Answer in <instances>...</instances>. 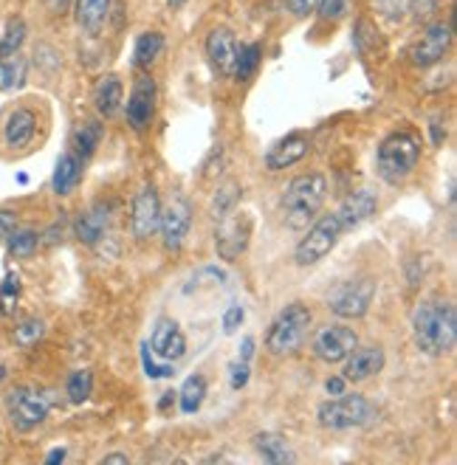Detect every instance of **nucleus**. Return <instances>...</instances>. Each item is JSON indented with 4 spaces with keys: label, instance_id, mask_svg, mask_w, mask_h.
Masks as SVG:
<instances>
[{
    "label": "nucleus",
    "instance_id": "f257e3e1",
    "mask_svg": "<svg viewBox=\"0 0 457 465\" xmlns=\"http://www.w3.org/2000/svg\"><path fill=\"white\" fill-rule=\"evenodd\" d=\"M412 336L421 352L449 355L457 341V311L443 299H423L412 313Z\"/></svg>",
    "mask_w": 457,
    "mask_h": 465
},
{
    "label": "nucleus",
    "instance_id": "f03ea898",
    "mask_svg": "<svg viewBox=\"0 0 457 465\" xmlns=\"http://www.w3.org/2000/svg\"><path fill=\"white\" fill-rule=\"evenodd\" d=\"M328 198V178L322 173H308L293 178L283 195V221L288 229H308Z\"/></svg>",
    "mask_w": 457,
    "mask_h": 465
},
{
    "label": "nucleus",
    "instance_id": "7ed1b4c3",
    "mask_svg": "<svg viewBox=\"0 0 457 465\" xmlns=\"http://www.w3.org/2000/svg\"><path fill=\"white\" fill-rule=\"evenodd\" d=\"M421 161V139L415 133H392L382 142L379 153H375V170L379 178L387 183H401L407 181Z\"/></svg>",
    "mask_w": 457,
    "mask_h": 465
},
{
    "label": "nucleus",
    "instance_id": "20e7f679",
    "mask_svg": "<svg viewBox=\"0 0 457 465\" xmlns=\"http://www.w3.org/2000/svg\"><path fill=\"white\" fill-rule=\"evenodd\" d=\"M308 327H311V311L303 302H291L274 322L268 327V336H265V347L268 352L274 355H291L297 352L308 336Z\"/></svg>",
    "mask_w": 457,
    "mask_h": 465
},
{
    "label": "nucleus",
    "instance_id": "39448f33",
    "mask_svg": "<svg viewBox=\"0 0 457 465\" xmlns=\"http://www.w3.org/2000/svg\"><path fill=\"white\" fill-rule=\"evenodd\" d=\"M319 423L325 429H333V431H344V429H359V426H367L373 418H375V409L373 403L364 398V395H333V401H325L319 406L316 412Z\"/></svg>",
    "mask_w": 457,
    "mask_h": 465
},
{
    "label": "nucleus",
    "instance_id": "423d86ee",
    "mask_svg": "<svg viewBox=\"0 0 457 465\" xmlns=\"http://www.w3.org/2000/svg\"><path fill=\"white\" fill-rule=\"evenodd\" d=\"M339 237H342V223H339L336 212H331L325 217H316L308 234L297 242V249H293V260H297V265H303V268L316 265L319 260H325L336 249Z\"/></svg>",
    "mask_w": 457,
    "mask_h": 465
},
{
    "label": "nucleus",
    "instance_id": "0eeeda50",
    "mask_svg": "<svg viewBox=\"0 0 457 465\" xmlns=\"http://www.w3.org/2000/svg\"><path fill=\"white\" fill-rule=\"evenodd\" d=\"M48 409H51V401L35 390V387H15L9 395H6V412H9V420L15 429L20 431H32L37 429L45 418H48Z\"/></svg>",
    "mask_w": 457,
    "mask_h": 465
},
{
    "label": "nucleus",
    "instance_id": "6e6552de",
    "mask_svg": "<svg viewBox=\"0 0 457 465\" xmlns=\"http://www.w3.org/2000/svg\"><path fill=\"white\" fill-rule=\"evenodd\" d=\"M252 240V221L243 212H229L218 221V232H214V249L224 262H234L237 257H243Z\"/></svg>",
    "mask_w": 457,
    "mask_h": 465
},
{
    "label": "nucleus",
    "instance_id": "1a4fd4ad",
    "mask_svg": "<svg viewBox=\"0 0 457 465\" xmlns=\"http://www.w3.org/2000/svg\"><path fill=\"white\" fill-rule=\"evenodd\" d=\"M373 299H375V280L356 277L333 291V296L328 299V308L339 319H362L370 311Z\"/></svg>",
    "mask_w": 457,
    "mask_h": 465
},
{
    "label": "nucleus",
    "instance_id": "9d476101",
    "mask_svg": "<svg viewBox=\"0 0 457 465\" xmlns=\"http://www.w3.org/2000/svg\"><path fill=\"white\" fill-rule=\"evenodd\" d=\"M190 226H193V206L184 195H175L167 206H161V237H164V249L178 254L181 245L190 234Z\"/></svg>",
    "mask_w": 457,
    "mask_h": 465
},
{
    "label": "nucleus",
    "instance_id": "9b49d317",
    "mask_svg": "<svg viewBox=\"0 0 457 465\" xmlns=\"http://www.w3.org/2000/svg\"><path fill=\"white\" fill-rule=\"evenodd\" d=\"M356 344H359V336L353 327H347V324H325L313 336V352H316V359H322L325 364H342L347 355L353 352Z\"/></svg>",
    "mask_w": 457,
    "mask_h": 465
},
{
    "label": "nucleus",
    "instance_id": "f8f14e48",
    "mask_svg": "<svg viewBox=\"0 0 457 465\" xmlns=\"http://www.w3.org/2000/svg\"><path fill=\"white\" fill-rule=\"evenodd\" d=\"M161 223V198L155 183H144L139 195L133 198V212H130V229L136 240H150L158 232Z\"/></svg>",
    "mask_w": 457,
    "mask_h": 465
},
{
    "label": "nucleus",
    "instance_id": "ddd939ff",
    "mask_svg": "<svg viewBox=\"0 0 457 465\" xmlns=\"http://www.w3.org/2000/svg\"><path fill=\"white\" fill-rule=\"evenodd\" d=\"M155 99H158V91H155V82L142 74L136 82H133V91L127 96V122L133 130H147L153 116H155Z\"/></svg>",
    "mask_w": 457,
    "mask_h": 465
},
{
    "label": "nucleus",
    "instance_id": "4468645a",
    "mask_svg": "<svg viewBox=\"0 0 457 465\" xmlns=\"http://www.w3.org/2000/svg\"><path fill=\"white\" fill-rule=\"evenodd\" d=\"M147 350L155 355V359L161 361H181L184 355H186V339L181 333V327L175 319H167V316H161L153 327V336H150V344Z\"/></svg>",
    "mask_w": 457,
    "mask_h": 465
},
{
    "label": "nucleus",
    "instance_id": "2eb2a0df",
    "mask_svg": "<svg viewBox=\"0 0 457 465\" xmlns=\"http://www.w3.org/2000/svg\"><path fill=\"white\" fill-rule=\"evenodd\" d=\"M452 48V25L449 23H432L429 29L423 32L421 43L412 51V63L418 68H429V65H438L446 51Z\"/></svg>",
    "mask_w": 457,
    "mask_h": 465
},
{
    "label": "nucleus",
    "instance_id": "dca6fc26",
    "mask_svg": "<svg viewBox=\"0 0 457 465\" xmlns=\"http://www.w3.org/2000/svg\"><path fill=\"white\" fill-rule=\"evenodd\" d=\"M384 350L375 347V344H367V347H353V352L344 359V372L342 378L351 381V384H362V381L379 375L384 370Z\"/></svg>",
    "mask_w": 457,
    "mask_h": 465
},
{
    "label": "nucleus",
    "instance_id": "f3484780",
    "mask_svg": "<svg viewBox=\"0 0 457 465\" xmlns=\"http://www.w3.org/2000/svg\"><path fill=\"white\" fill-rule=\"evenodd\" d=\"M206 57L212 63V68L229 76L234 74V63H237V40L229 29H212L206 37Z\"/></svg>",
    "mask_w": 457,
    "mask_h": 465
},
{
    "label": "nucleus",
    "instance_id": "a211bd4d",
    "mask_svg": "<svg viewBox=\"0 0 457 465\" xmlns=\"http://www.w3.org/2000/svg\"><path fill=\"white\" fill-rule=\"evenodd\" d=\"M375 209H379V198H375L370 189H359V193L347 195L342 201V206L336 209L342 232H351V229L362 226L364 221H370V217L375 214Z\"/></svg>",
    "mask_w": 457,
    "mask_h": 465
},
{
    "label": "nucleus",
    "instance_id": "6ab92c4d",
    "mask_svg": "<svg viewBox=\"0 0 457 465\" xmlns=\"http://www.w3.org/2000/svg\"><path fill=\"white\" fill-rule=\"evenodd\" d=\"M311 150V142H308V135L303 133H291L285 135L283 142H277L272 150H268L265 155V167L268 170H288L293 167V163H300Z\"/></svg>",
    "mask_w": 457,
    "mask_h": 465
},
{
    "label": "nucleus",
    "instance_id": "aec40b11",
    "mask_svg": "<svg viewBox=\"0 0 457 465\" xmlns=\"http://www.w3.org/2000/svg\"><path fill=\"white\" fill-rule=\"evenodd\" d=\"M35 133H37V116L32 111H25V107H17V111H12L9 119H6L4 142L12 150H23L35 139Z\"/></svg>",
    "mask_w": 457,
    "mask_h": 465
},
{
    "label": "nucleus",
    "instance_id": "412c9836",
    "mask_svg": "<svg viewBox=\"0 0 457 465\" xmlns=\"http://www.w3.org/2000/svg\"><path fill=\"white\" fill-rule=\"evenodd\" d=\"M122 79L116 74H107L96 82V88H94V104H96V111L104 116V119H111L119 114V107H122Z\"/></svg>",
    "mask_w": 457,
    "mask_h": 465
},
{
    "label": "nucleus",
    "instance_id": "4be33fe9",
    "mask_svg": "<svg viewBox=\"0 0 457 465\" xmlns=\"http://www.w3.org/2000/svg\"><path fill=\"white\" fill-rule=\"evenodd\" d=\"M111 4L114 0H76V23L91 37H96L104 29L107 15H111Z\"/></svg>",
    "mask_w": 457,
    "mask_h": 465
},
{
    "label": "nucleus",
    "instance_id": "5701e85b",
    "mask_svg": "<svg viewBox=\"0 0 457 465\" xmlns=\"http://www.w3.org/2000/svg\"><path fill=\"white\" fill-rule=\"evenodd\" d=\"M107 214H111V209L102 206V203H96L85 214H79L76 217V226H74L76 229V237L83 240L85 245H96L102 240L104 229H107Z\"/></svg>",
    "mask_w": 457,
    "mask_h": 465
},
{
    "label": "nucleus",
    "instance_id": "b1692460",
    "mask_svg": "<svg viewBox=\"0 0 457 465\" xmlns=\"http://www.w3.org/2000/svg\"><path fill=\"white\" fill-rule=\"evenodd\" d=\"M79 175H83V161H79L74 153H65L60 161H57V170H54V193L57 195H68L71 189L79 183Z\"/></svg>",
    "mask_w": 457,
    "mask_h": 465
},
{
    "label": "nucleus",
    "instance_id": "393cba45",
    "mask_svg": "<svg viewBox=\"0 0 457 465\" xmlns=\"http://www.w3.org/2000/svg\"><path fill=\"white\" fill-rule=\"evenodd\" d=\"M254 449H257V454H260L265 462H274V465L293 462L291 446H288L285 437H280V434H272V431L257 434V437H254Z\"/></svg>",
    "mask_w": 457,
    "mask_h": 465
},
{
    "label": "nucleus",
    "instance_id": "a878e982",
    "mask_svg": "<svg viewBox=\"0 0 457 465\" xmlns=\"http://www.w3.org/2000/svg\"><path fill=\"white\" fill-rule=\"evenodd\" d=\"M175 398H178V403H181V412H184V415H195L198 409L204 406V398H206V381H204V375L186 378V381H184V387H181V392H178Z\"/></svg>",
    "mask_w": 457,
    "mask_h": 465
},
{
    "label": "nucleus",
    "instance_id": "bb28decb",
    "mask_svg": "<svg viewBox=\"0 0 457 465\" xmlns=\"http://www.w3.org/2000/svg\"><path fill=\"white\" fill-rule=\"evenodd\" d=\"M25 71H29V63L17 54L12 57H0V91H17L25 82Z\"/></svg>",
    "mask_w": 457,
    "mask_h": 465
},
{
    "label": "nucleus",
    "instance_id": "cd10ccee",
    "mask_svg": "<svg viewBox=\"0 0 457 465\" xmlns=\"http://www.w3.org/2000/svg\"><path fill=\"white\" fill-rule=\"evenodd\" d=\"M102 142V127L96 122H85L83 127H76L74 133V155L79 161H88Z\"/></svg>",
    "mask_w": 457,
    "mask_h": 465
},
{
    "label": "nucleus",
    "instance_id": "c85d7f7f",
    "mask_svg": "<svg viewBox=\"0 0 457 465\" xmlns=\"http://www.w3.org/2000/svg\"><path fill=\"white\" fill-rule=\"evenodd\" d=\"M161 48H164V37L158 32H144L133 48V63H136V68H150L158 60Z\"/></svg>",
    "mask_w": 457,
    "mask_h": 465
},
{
    "label": "nucleus",
    "instance_id": "c756f323",
    "mask_svg": "<svg viewBox=\"0 0 457 465\" xmlns=\"http://www.w3.org/2000/svg\"><path fill=\"white\" fill-rule=\"evenodd\" d=\"M240 201V183L234 181H226L224 186H218V193H214V201H212V217L214 221H221L224 214H229Z\"/></svg>",
    "mask_w": 457,
    "mask_h": 465
},
{
    "label": "nucleus",
    "instance_id": "7c9ffc66",
    "mask_svg": "<svg viewBox=\"0 0 457 465\" xmlns=\"http://www.w3.org/2000/svg\"><path fill=\"white\" fill-rule=\"evenodd\" d=\"M260 57H263V51H260L257 43L240 45V48H237V63H234V76H237V79H249V76L257 71Z\"/></svg>",
    "mask_w": 457,
    "mask_h": 465
},
{
    "label": "nucleus",
    "instance_id": "2f4dec72",
    "mask_svg": "<svg viewBox=\"0 0 457 465\" xmlns=\"http://www.w3.org/2000/svg\"><path fill=\"white\" fill-rule=\"evenodd\" d=\"M9 245V252L15 257H32L37 252V245H40V237L35 229H15V234L6 240Z\"/></svg>",
    "mask_w": 457,
    "mask_h": 465
},
{
    "label": "nucleus",
    "instance_id": "473e14b6",
    "mask_svg": "<svg viewBox=\"0 0 457 465\" xmlns=\"http://www.w3.org/2000/svg\"><path fill=\"white\" fill-rule=\"evenodd\" d=\"M91 390H94V378H91L88 370H76V372H71L68 387H65L71 403H85V401L91 398Z\"/></svg>",
    "mask_w": 457,
    "mask_h": 465
},
{
    "label": "nucleus",
    "instance_id": "72a5a7b5",
    "mask_svg": "<svg viewBox=\"0 0 457 465\" xmlns=\"http://www.w3.org/2000/svg\"><path fill=\"white\" fill-rule=\"evenodd\" d=\"M43 333H45V324L40 319H23L15 327V341L20 347H32V344H37L43 339Z\"/></svg>",
    "mask_w": 457,
    "mask_h": 465
},
{
    "label": "nucleus",
    "instance_id": "f704fd0d",
    "mask_svg": "<svg viewBox=\"0 0 457 465\" xmlns=\"http://www.w3.org/2000/svg\"><path fill=\"white\" fill-rule=\"evenodd\" d=\"M23 40H25V23L23 20H12L6 25L4 40H0V57H12V54H17Z\"/></svg>",
    "mask_w": 457,
    "mask_h": 465
},
{
    "label": "nucleus",
    "instance_id": "c9c22d12",
    "mask_svg": "<svg viewBox=\"0 0 457 465\" xmlns=\"http://www.w3.org/2000/svg\"><path fill=\"white\" fill-rule=\"evenodd\" d=\"M313 9L322 20H342L347 9H351V0H316Z\"/></svg>",
    "mask_w": 457,
    "mask_h": 465
},
{
    "label": "nucleus",
    "instance_id": "e433bc0d",
    "mask_svg": "<svg viewBox=\"0 0 457 465\" xmlns=\"http://www.w3.org/2000/svg\"><path fill=\"white\" fill-rule=\"evenodd\" d=\"M379 37H382V35L375 32V25H373V23L359 20V25H356V37H353V45H356V51H359V54H364L367 43H373V45H375V40H379Z\"/></svg>",
    "mask_w": 457,
    "mask_h": 465
},
{
    "label": "nucleus",
    "instance_id": "4c0bfd02",
    "mask_svg": "<svg viewBox=\"0 0 457 465\" xmlns=\"http://www.w3.org/2000/svg\"><path fill=\"white\" fill-rule=\"evenodd\" d=\"M375 6H379V12H382L387 20H401V17L407 15L410 0H375Z\"/></svg>",
    "mask_w": 457,
    "mask_h": 465
},
{
    "label": "nucleus",
    "instance_id": "58836bf2",
    "mask_svg": "<svg viewBox=\"0 0 457 465\" xmlns=\"http://www.w3.org/2000/svg\"><path fill=\"white\" fill-rule=\"evenodd\" d=\"M144 355V372L150 375V378H167V375H173V364L170 361H164V364H155V359L150 355V350H147V344H144V350H142Z\"/></svg>",
    "mask_w": 457,
    "mask_h": 465
},
{
    "label": "nucleus",
    "instance_id": "ea45409f",
    "mask_svg": "<svg viewBox=\"0 0 457 465\" xmlns=\"http://www.w3.org/2000/svg\"><path fill=\"white\" fill-rule=\"evenodd\" d=\"M246 319V311L240 308V305H229L226 313H224V333H234L240 324H243Z\"/></svg>",
    "mask_w": 457,
    "mask_h": 465
},
{
    "label": "nucleus",
    "instance_id": "a19ab883",
    "mask_svg": "<svg viewBox=\"0 0 457 465\" xmlns=\"http://www.w3.org/2000/svg\"><path fill=\"white\" fill-rule=\"evenodd\" d=\"M229 372H232V387H234V390H243V387L249 384V361L237 359V361L229 367Z\"/></svg>",
    "mask_w": 457,
    "mask_h": 465
},
{
    "label": "nucleus",
    "instance_id": "79ce46f5",
    "mask_svg": "<svg viewBox=\"0 0 457 465\" xmlns=\"http://www.w3.org/2000/svg\"><path fill=\"white\" fill-rule=\"evenodd\" d=\"M17 229V214L12 209H0V240H9Z\"/></svg>",
    "mask_w": 457,
    "mask_h": 465
},
{
    "label": "nucleus",
    "instance_id": "37998d69",
    "mask_svg": "<svg viewBox=\"0 0 457 465\" xmlns=\"http://www.w3.org/2000/svg\"><path fill=\"white\" fill-rule=\"evenodd\" d=\"M410 4H412L415 20H429L438 9V0H410Z\"/></svg>",
    "mask_w": 457,
    "mask_h": 465
},
{
    "label": "nucleus",
    "instance_id": "c03bdc74",
    "mask_svg": "<svg viewBox=\"0 0 457 465\" xmlns=\"http://www.w3.org/2000/svg\"><path fill=\"white\" fill-rule=\"evenodd\" d=\"M313 4H316V0H288L291 12L297 15V17H308L313 12Z\"/></svg>",
    "mask_w": 457,
    "mask_h": 465
},
{
    "label": "nucleus",
    "instance_id": "a18cd8bd",
    "mask_svg": "<svg viewBox=\"0 0 457 465\" xmlns=\"http://www.w3.org/2000/svg\"><path fill=\"white\" fill-rule=\"evenodd\" d=\"M0 293H4V296H17L20 293V277H17V273H9V277L4 280Z\"/></svg>",
    "mask_w": 457,
    "mask_h": 465
},
{
    "label": "nucleus",
    "instance_id": "49530a36",
    "mask_svg": "<svg viewBox=\"0 0 457 465\" xmlns=\"http://www.w3.org/2000/svg\"><path fill=\"white\" fill-rule=\"evenodd\" d=\"M344 384H347L344 378H328L325 390H328V395H342V392H344Z\"/></svg>",
    "mask_w": 457,
    "mask_h": 465
},
{
    "label": "nucleus",
    "instance_id": "de8ad7c7",
    "mask_svg": "<svg viewBox=\"0 0 457 465\" xmlns=\"http://www.w3.org/2000/svg\"><path fill=\"white\" fill-rule=\"evenodd\" d=\"M252 355H254V339H243V344H240V359H243V361H249L252 359Z\"/></svg>",
    "mask_w": 457,
    "mask_h": 465
},
{
    "label": "nucleus",
    "instance_id": "09e8293b",
    "mask_svg": "<svg viewBox=\"0 0 457 465\" xmlns=\"http://www.w3.org/2000/svg\"><path fill=\"white\" fill-rule=\"evenodd\" d=\"M111 462H119V465H127L130 460H127V454H107V457H102V465H111Z\"/></svg>",
    "mask_w": 457,
    "mask_h": 465
},
{
    "label": "nucleus",
    "instance_id": "8fccbe9b",
    "mask_svg": "<svg viewBox=\"0 0 457 465\" xmlns=\"http://www.w3.org/2000/svg\"><path fill=\"white\" fill-rule=\"evenodd\" d=\"M170 403H175V392H164V395H161V403H158V409H161V412H167Z\"/></svg>",
    "mask_w": 457,
    "mask_h": 465
},
{
    "label": "nucleus",
    "instance_id": "3c124183",
    "mask_svg": "<svg viewBox=\"0 0 457 465\" xmlns=\"http://www.w3.org/2000/svg\"><path fill=\"white\" fill-rule=\"evenodd\" d=\"M43 4L51 9V12H63L68 6V0H43Z\"/></svg>",
    "mask_w": 457,
    "mask_h": 465
},
{
    "label": "nucleus",
    "instance_id": "603ef678",
    "mask_svg": "<svg viewBox=\"0 0 457 465\" xmlns=\"http://www.w3.org/2000/svg\"><path fill=\"white\" fill-rule=\"evenodd\" d=\"M65 460V451L60 449V451H51L48 457H45V462H63Z\"/></svg>",
    "mask_w": 457,
    "mask_h": 465
},
{
    "label": "nucleus",
    "instance_id": "864d4df0",
    "mask_svg": "<svg viewBox=\"0 0 457 465\" xmlns=\"http://www.w3.org/2000/svg\"><path fill=\"white\" fill-rule=\"evenodd\" d=\"M167 4H170L173 9H178V6H184V4H186V0H167Z\"/></svg>",
    "mask_w": 457,
    "mask_h": 465
},
{
    "label": "nucleus",
    "instance_id": "5fc2aeb1",
    "mask_svg": "<svg viewBox=\"0 0 457 465\" xmlns=\"http://www.w3.org/2000/svg\"><path fill=\"white\" fill-rule=\"evenodd\" d=\"M4 378H6V367H4V364H0V381H4Z\"/></svg>",
    "mask_w": 457,
    "mask_h": 465
}]
</instances>
